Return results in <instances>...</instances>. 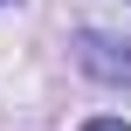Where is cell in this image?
<instances>
[{"label":"cell","mask_w":131,"mask_h":131,"mask_svg":"<svg viewBox=\"0 0 131 131\" xmlns=\"http://www.w3.org/2000/svg\"><path fill=\"white\" fill-rule=\"evenodd\" d=\"M76 62H83L97 83L131 90V41H111V35H76Z\"/></svg>","instance_id":"obj_1"},{"label":"cell","mask_w":131,"mask_h":131,"mask_svg":"<svg viewBox=\"0 0 131 131\" xmlns=\"http://www.w3.org/2000/svg\"><path fill=\"white\" fill-rule=\"evenodd\" d=\"M83 131H131V124H124V117H90Z\"/></svg>","instance_id":"obj_2"}]
</instances>
